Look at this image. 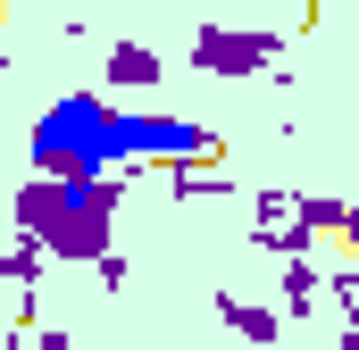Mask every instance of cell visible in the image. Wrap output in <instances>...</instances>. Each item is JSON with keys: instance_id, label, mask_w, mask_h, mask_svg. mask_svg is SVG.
<instances>
[{"instance_id": "7c38bea8", "label": "cell", "mask_w": 359, "mask_h": 350, "mask_svg": "<svg viewBox=\"0 0 359 350\" xmlns=\"http://www.w3.org/2000/svg\"><path fill=\"white\" fill-rule=\"evenodd\" d=\"M168 192H176V200H226L234 183H226V175H201V167H168Z\"/></svg>"}, {"instance_id": "ba28073f", "label": "cell", "mask_w": 359, "mask_h": 350, "mask_svg": "<svg viewBox=\"0 0 359 350\" xmlns=\"http://www.w3.org/2000/svg\"><path fill=\"white\" fill-rule=\"evenodd\" d=\"M276 309H284V317H318V309H326V267H318V259H292Z\"/></svg>"}, {"instance_id": "3957f363", "label": "cell", "mask_w": 359, "mask_h": 350, "mask_svg": "<svg viewBox=\"0 0 359 350\" xmlns=\"http://www.w3.org/2000/svg\"><path fill=\"white\" fill-rule=\"evenodd\" d=\"M134 159H151V167H217L226 142H217L209 125H192V117L117 108V167H134Z\"/></svg>"}, {"instance_id": "30bf717a", "label": "cell", "mask_w": 359, "mask_h": 350, "mask_svg": "<svg viewBox=\"0 0 359 350\" xmlns=\"http://www.w3.org/2000/svg\"><path fill=\"white\" fill-rule=\"evenodd\" d=\"M42 267H50V251H42L34 234H17V242H8V259H0V275H8V292H34V284H42Z\"/></svg>"}, {"instance_id": "8992f818", "label": "cell", "mask_w": 359, "mask_h": 350, "mask_svg": "<svg viewBox=\"0 0 359 350\" xmlns=\"http://www.w3.org/2000/svg\"><path fill=\"white\" fill-rule=\"evenodd\" d=\"M217 317L243 334V342H284V309L268 300H243V292H217Z\"/></svg>"}, {"instance_id": "52a82bcc", "label": "cell", "mask_w": 359, "mask_h": 350, "mask_svg": "<svg viewBox=\"0 0 359 350\" xmlns=\"http://www.w3.org/2000/svg\"><path fill=\"white\" fill-rule=\"evenodd\" d=\"M159 76H168V67H159L151 42H109V84H117V92H151Z\"/></svg>"}, {"instance_id": "8fae6325", "label": "cell", "mask_w": 359, "mask_h": 350, "mask_svg": "<svg viewBox=\"0 0 359 350\" xmlns=\"http://www.w3.org/2000/svg\"><path fill=\"white\" fill-rule=\"evenodd\" d=\"M326 300L343 309V334H359V267H351V259L326 267Z\"/></svg>"}, {"instance_id": "277c9868", "label": "cell", "mask_w": 359, "mask_h": 350, "mask_svg": "<svg viewBox=\"0 0 359 350\" xmlns=\"http://www.w3.org/2000/svg\"><path fill=\"white\" fill-rule=\"evenodd\" d=\"M276 59H284V34H268V25H201L192 34V67L201 76H268Z\"/></svg>"}, {"instance_id": "4fadbf2b", "label": "cell", "mask_w": 359, "mask_h": 350, "mask_svg": "<svg viewBox=\"0 0 359 350\" xmlns=\"http://www.w3.org/2000/svg\"><path fill=\"white\" fill-rule=\"evenodd\" d=\"M92 275H100V292H126V275H134V267H126V259H117V251H109V259L92 267Z\"/></svg>"}, {"instance_id": "5bb4252c", "label": "cell", "mask_w": 359, "mask_h": 350, "mask_svg": "<svg viewBox=\"0 0 359 350\" xmlns=\"http://www.w3.org/2000/svg\"><path fill=\"white\" fill-rule=\"evenodd\" d=\"M25 350H67V334H59V326H50V334H34V342Z\"/></svg>"}, {"instance_id": "5b68a950", "label": "cell", "mask_w": 359, "mask_h": 350, "mask_svg": "<svg viewBox=\"0 0 359 350\" xmlns=\"http://www.w3.org/2000/svg\"><path fill=\"white\" fill-rule=\"evenodd\" d=\"M251 225H259V251H268V259H284V267L318 251V234L301 225V192H284V183L251 192Z\"/></svg>"}, {"instance_id": "7a4b0ae2", "label": "cell", "mask_w": 359, "mask_h": 350, "mask_svg": "<svg viewBox=\"0 0 359 350\" xmlns=\"http://www.w3.org/2000/svg\"><path fill=\"white\" fill-rule=\"evenodd\" d=\"M34 167L76 183V175H117V108L100 92H59L34 117Z\"/></svg>"}, {"instance_id": "6da1fadb", "label": "cell", "mask_w": 359, "mask_h": 350, "mask_svg": "<svg viewBox=\"0 0 359 350\" xmlns=\"http://www.w3.org/2000/svg\"><path fill=\"white\" fill-rule=\"evenodd\" d=\"M117 209H126V175H34L17 183V234H34L50 259L67 267H100L109 242H117Z\"/></svg>"}, {"instance_id": "9c48e42d", "label": "cell", "mask_w": 359, "mask_h": 350, "mask_svg": "<svg viewBox=\"0 0 359 350\" xmlns=\"http://www.w3.org/2000/svg\"><path fill=\"white\" fill-rule=\"evenodd\" d=\"M301 225L326 242V234H343V242H359V209L351 200H334V192H301Z\"/></svg>"}, {"instance_id": "9a60e30c", "label": "cell", "mask_w": 359, "mask_h": 350, "mask_svg": "<svg viewBox=\"0 0 359 350\" xmlns=\"http://www.w3.org/2000/svg\"><path fill=\"white\" fill-rule=\"evenodd\" d=\"M334 350H359V334H334Z\"/></svg>"}, {"instance_id": "2e32d148", "label": "cell", "mask_w": 359, "mask_h": 350, "mask_svg": "<svg viewBox=\"0 0 359 350\" xmlns=\"http://www.w3.org/2000/svg\"><path fill=\"white\" fill-rule=\"evenodd\" d=\"M351 267H359V242H351Z\"/></svg>"}]
</instances>
